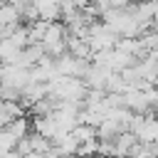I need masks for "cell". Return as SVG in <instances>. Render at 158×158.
I'll return each instance as SVG.
<instances>
[{
    "label": "cell",
    "instance_id": "1",
    "mask_svg": "<svg viewBox=\"0 0 158 158\" xmlns=\"http://www.w3.org/2000/svg\"><path fill=\"white\" fill-rule=\"evenodd\" d=\"M131 131L141 143H158V118L151 114H133Z\"/></svg>",
    "mask_w": 158,
    "mask_h": 158
},
{
    "label": "cell",
    "instance_id": "2",
    "mask_svg": "<svg viewBox=\"0 0 158 158\" xmlns=\"http://www.w3.org/2000/svg\"><path fill=\"white\" fill-rule=\"evenodd\" d=\"M0 79H2V86L25 91V89L32 84V69L20 67V64H2V69H0Z\"/></svg>",
    "mask_w": 158,
    "mask_h": 158
},
{
    "label": "cell",
    "instance_id": "3",
    "mask_svg": "<svg viewBox=\"0 0 158 158\" xmlns=\"http://www.w3.org/2000/svg\"><path fill=\"white\" fill-rule=\"evenodd\" d=\"M111 74H114V69L101 67V64H91L89 72H86V77H84V81L89 84V89H104L106 91V84H109Z\"/></svg>",
    "mask_w": 158,
    "mask_h": 158
},
{
    "label": "cell",
    "instance_id": "4",
    "mask_svg": "<svg viewBox=\"0 0 158 158\" xmlns=\"http://www.w3.org/2000/svg\"><path fill=\"white\" fill-rule=\"evenodd\" d=\"M138 146V138L133 131H123L114 138V158H131L133 148Z\"/></svg>",
    "mask_w": 158,
    "mask_h": 158
},
{
    "label": "cell",
    "instance_id": "5",
    "mask_svg": "<svg viewBox=\"0 0 158 158\" xmlns=\"http://www.w3.org/2000/svg\"><path fill=\"white\" fill-rule=\"evenodd\" d=\"M22 10H25V5H15V2H2V7H0V27H17V25H22Z\"/></svg>",
    "mask_w": 158,
    "mask_h": 158
},
{
    "label": "cell",
    "instance_id": "6",
    "mask_svg": "<svg viewBox=\"0 0 158 158\" xmlns=\"http://www.w3.org/2000/svg\"><path fill=\"white\" fill-rule=\"evenodd\" d=\"M20 116H25V106L20 101H2V106H0V123L2 126H10Z\"/></svg>",
    "mask_w": 158,
    "mask_h": 158
},
{
    "label": "cell",
    "instance_id": "7",
    "mask_svg": "<svg viewBox=\"0 0 158 158\" xmlns=\"http://www.w3.org/2000/svg\"><path fill=\"white\" fill-rule=\"evenodd\" d=\"M72 133H74V138H77L79 143H86V141L99 138V128H96V126H89V123H77V128H74Z\"/></svg>",
    "mask_w": 158,
    "mask_h": 158
},
{
    "label": "cell",
    "instance_id": "8",
    "mask_svg": "<svg viewBox=\"0 0 158 158\" xmlns=\"http://www.w3.org/2000/svg\"><path fill=\"white\" fill-rule=\"evenodd\" d=\"M17 143H20V141H17L7 128H2V131H0V153H5V151H15V148H17Z\"/></svg>",
    "mask_w": 158,
    "mask_h": 158
},
{
    "label": "cell",
    "instance_id": "9",
    "mask_svg": "<svg viewBox=\"0 0 158 158\" xmlns=\"http://www.w3.org/2000/svg\"><path fill=\"white\" fill-rule=\"evenodd\" d=\"M17 151H20L22 156H27V153H32V151H35V148H32V141H30V136H27V138H22V141L17 143Z\"/></svg>",
    "mask_w": 158,
    "mask_h": 158
},
{
    "label": "cell",
    "instance_id": "10",
    "mask_svg": "<svg viewBox=\"0 0 158 158\" xmlns=\"http://www.w3.org/2000/svg\"><path fill=\"white\" fill-rule=\"evenodd\" d=\"M111 5L114 7H131V5H136V0H111Z\"/></svg>",
    "mask_w": 158,
    "mask_h": 158
},
{
    "label": "cell",
    "instance_id": "11",
    "mask_svg": "<svg viewBox=\"0 0 158 158\" xmlns=\"http://www.w3.org/2000/svg\"><path fill=\"white\" fill-rule=\"evenodd\" d=\"M0 158H22V153L15 148V151H5V153H0Z\"/></svg>",
    "mask_w": 158,
    "mask_h": 158
},
{
    "label": "cell",
    "instance_id": "12",
    "mask_svg": "<svg viewBox=\"0 0 158 158\" xmlns=\"http://www.w3.org/2000/svg\"><path fill=\"white\" fill-rule=\"evenodd\" d=\"M22 158H44V153H37V151H32V153H27V156H22Z\"/></svg>",
    "mask_w": 158,
    "mask_h": 158
}]
</instances>
